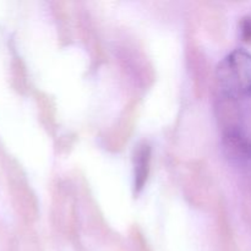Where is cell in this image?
Segmentation results:
<instances>
[{"label":"cell","instance_id":"2","mask_svg":"<svg viewBox=\"0 0 251 251\" xmlns=\"http://www.w3.org/2000/svg\"><path fill=\"white\" fill-rule=\"evenodd\" d=\"M150 166V150L147 146L141 147L136 153V164H135V188L141 189L147 179Z\"/></svg>","mask_w":251,"mask_h":251},{"label":"cell","instance_id":"1","mask_svg":"<svg viewBox=\"0 0 251 251\" xmlns=\"http://www.w3.org/2000/svg\"><path fill=\"white\" fill-rule=\"evenodd\" d=\"M221 93L229 100H240L251 95V54L235 49L228 54L216 71Z\"/></svg>","mask_w":251,"mask_h":251},{"label":"cell","instance_id":"3","mask_svg":"<svg viewBox=\"0 0 251 251\" xmlns=\"http://www.w3.org/2000/svg\"><path fill=\"white\" fill-rule=\"evenodd\" d=\"M243 37L245 41H250L251 39V21H245L244 26H243Z\"/></svg>","mask_w":251,"mask_h":251}]
</instances>
